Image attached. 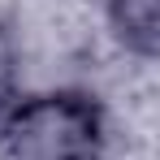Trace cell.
<instances>
[{"label":"cell","mask_w":160,"mask_h":160,"mask_svg":"<svg viewBox=\"0 0 160 160\" xmlns=\"http://www.w3.org/2000/svg\"><path fill=\"white\" fill-rule=\"evenodd\" d=\"M13 147L35 160H87L95 147V112L82 100L48 95L18 112Z\"/></svg>","instance_id":"1"},{"label":"cell","mask_w":160,"mask_h":160,"mask_svg":"<svg viewBox=\"0 0 160 160\" xmlns=\"http://www.w3.org/2000/svg\"><path fill=\"white\" fill-rule=\"evenodd\" d=\"M121 26L126 39H134L138 48H152L160 26V0H121Z\"/></svg>","instance_id":"2"},{"label":"cell","mask_w":160,"mask_h":160,"mask_svg":"<svg viewBox=\"0 0 160 160\" xmlns=\"http://www.w3.org/2000/svg\"><path fill=\"white\" fill-rule=\"evenodd\" d=\"M4 95H9V48L0 39V104H4Z\"/></svg>","instance_id":"3"}]
</instances>
